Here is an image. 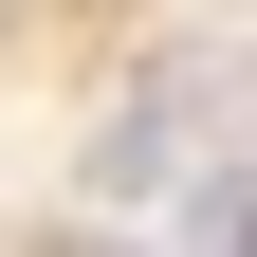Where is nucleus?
<instances>
[{
  "label": "nucleus",
  "instance_id": "obj_2",
  "mask_svg": "<svg viewBox=\"0 0 257 257\" xmlns=\"http://www.w3.org/2000/svg\"><path fill=\"white\" fill-rule=\"evenodd\" d=\"M184 257H257V184H184Z\"/></svg>",
  "mask_w": 257,
  "mask_h": 257
},
{
  "label": "nucleus",
  "instance_id": "obj_1",
  "mask_svg": "<svg viewBox=\"0 0 257 257\" xmlns=\"http://www.w3.org/2000/svg\"><path fill=\"white\" fill-rule=\"evenodd\" d=\"M184 128H202V74H147L110 128H92V184L110 202H147V184H184Z\"/></svg>",
  "mask_w": 257,
  "mask_h": 257
}]
</instances>
